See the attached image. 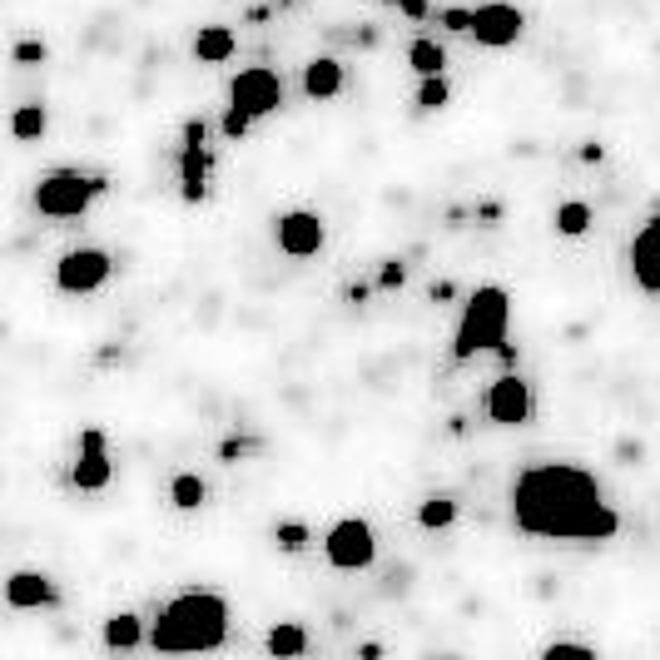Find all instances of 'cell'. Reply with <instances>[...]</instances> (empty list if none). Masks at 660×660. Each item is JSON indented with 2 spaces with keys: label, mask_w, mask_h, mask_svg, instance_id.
Segmentation results:
<instances>
[{
  "label": "cell",
  "mask_w": 660,
  "mask_h": 660,
  "mask_svg": "<svg viewBox=\"0 0 660 660\" xmlns=\"http://www.w3.org/2000/svg\"><path fill=\"white\" fill-rule=\"evenodd\" d=\"M110 477H115V467H110V442H105L100 427H85V432H80V447H75V462H70V482H75L80 492H105Z\"/></svg>",
  "instance_id": "cell-11"
},
{
  "label": "cell",
  "mask_w": 660,
  "mask_h": 660,
  "mask_svg": "<svg viewBox=\"0 0 660 660\" xmlns=\"http://www.w3.org/2000/svg\"><path fill=\"white\" fill-rule=\"evenodd\" d=\"M254 125H259V120H254V115H244L239 105H229V110H224V120H219V130H224V139H229V144H239V139L254 130Z\"/></svg>",
  "instance_id": "cell-27"
},
{
  "label": "cell",
  "mask_w": 660,
  "mask_h": 660,
  "mask_svg": "<svg viewBox=\"0 0 660 660\" xmlns=\"http://www.w3.org/2000/svg\"><path fill=\"white\" fill-rule=\"evenodd\" d=\"M264 646L273 656H303V651H308V631H303L298 621H278V626L264 636Z\"/></svg>",
  "instance_id": "cell-22"
},
{
  "label": "cell",
  "mask_w": 660,
  "mask_h": 660,
  "mask_svg": "<svg viewBox=\"0 0 660 660\" xmlns=\"http://www.w3.org/2000/svg\"><path fill=\"white\" fill-rule=\"evenodd\" d=\"M397 10H402L407 20H427V15H432V5H427V0H397Z\"/></svg>",
  "instance_id": "cell-33"
},
{
  "label": "cell",
  "mask_w": 660,
  "mask_h": 660,
  "mask_svg": "<svg viewBox=\"0 0 660 660\" xmlns=\"http://www.w3.org/2000/svg\"><path fill=\"white\" fill-rule=\"evenodd\" d=\"M234 50H239V35L229 25H199V35H194L199 65H224V60H234Z\"/></svg>",
  "instance_id": "cell-16"
},
{
  "label": "cell",
  "mask_w": 660,
  "mask_h": 660,
  "mask_svg": "<svg viewBox=\"0 0 660 660\" xmlns=\"http://www.w3.org/2000/svg\"><path fill=\"white\" fill-rule=\"evenodd\" d=\"M229 105H239V110L254 115V120H268V115L283 105V80H278L268 65H249V70L234 75V85H229Z\"/></svg>",
  "instance_id": "cell-9"
},
{
  "label": "cell",
  "mask_w": 660,
  "mask_h": 660,
  "mask_svg": "<svg viewBox=\"0 0 660 660\" xmlns=\"http://www.w3.org/2000/svg\"><path fill=\"white\" fill-rule=\"evenodd\" d=\"M522 30H527V15H522L517 5H507V0L477 5V15H472V40L487 45V50H507V45H517Z\"/></svg>",
  "instance_id": "cell-12"
},
{
  "label": "cell",
  "mask_w": 660,
  "mask_h": 660,
  "mask_svg": "<svg viewBox=\"0 0 660 660\" xmlns=\"http://www.w3.org/2000/svg\"><path fill=\"white\" fill-rule=\"evenodd\" d=\"M323 556H328L333 571H368L378 561V536L363 517H343L323 536Z\"/></svg>",
  "instance_id": "cell-5"
},
{
  "label": "cell",
  "mask_w": 660,
  "mask_h": 660,
  "mask_svg": "<svg viewBox=\"0 0 660 660\" xmlns=\"http://www.w3.org/2000/svg\"><path fill=\"white\" fill-rule=\"evenodd\" d=\"M110 189L105 174H85V169H50L40 184H35V209L45 219H80L100 194Z\"/></svg>",
  "instance_id": "cell-4"
},
{
  "label": "cell",
  "mask_w": 660,
  "mask_h": 660,
  "mask_svg": "<svg viewBox=\"0 0 660 660\" xmlns=\"http://www.w3.org/2000/svg\"><path fill=\"white\" fill-rule=\"evenodd\" d=\"M457 522V497L452 492H432L417 502V527L422 531H447Z\"/></svg>",
  "instance_id": "cell-17"
},
{
  "label": "cell",
  "mask_w": 660,
  "mask_h": 660,
  "mask_svg": "<svg viewBox=\"0 0 660 660\" xmlns=\"http://www.w3.org/2000/svg\"><path fill=\"white\" fill-rule=\"evenodd\" d=\"M229 641V601L219 591H184L159 606L149 646L154 651H219Z\"/></svg>",
  "instance_id": "cell-2"
},
{
  "label": "cell",
  "mask_w": 660,
  "mask_h": 660,
  "mask_svg": "<svg viewBox=\"0 0 660 660\" xmlns=\"http://www.w3.org/2000/svg\"><path fill=\"white\" fill-rule=\"evenodd\" d=\"M110 273H115L110 249L85 244V249L60 254V264H55V283H60V293H95V288H105V283H110Z\"/></svg>",
  "instance_id": "cell-7"
},
{
  "label": "cell",
  "mask_w": 660,
  "mask_h": 660,
  "mask_svg": "<svg viewBox=\"0 0 660 660\" xmlns=\"http://www.w3.org/2000/svg\"><path fill=\"white\" fill-rule=\"evenodd\" d=\"M303 95L308 100H338L343 95V60H333V55H313L308 65H303Z\"/></svg>",
  "instance_id": "cell-15"
},
{
  "label": "cell",
  "mask_w": 660,
  "mask_h": 660,
  "mask_svg": "<svg viewBox=\"0 0 660 660\" xmlns=\"http://www.w3.org/2000/svg\"><path fill=\"white\" fill-rule=\"evenodd\" d=\"M273 239L288 259H313L328 244V219L313 214V209H288V214L273 219Z\"/></svg>",
  "instance_id": "cell-8"
},
{
  "label": "cell",
  "mask_w": 660,
  "mask_h": 660,
  "mask_svg": "<svg viewBox=\"0 0 660 660\" xmlns=\"http://www.w3.org/2000/svg\"><path fill=\"white\" fill-rule=\"evenodd\" d=\"M407 283V268H402V259H388V264L378 268V288L383 293H393V288H402Z\"/></svg>",
  "instance_id": "cell-30"
},
{
  "label": "cell",
  "mask_w": 660,
  "mask_h": 660,
  "mask_svg": "<svg viewBox=\"0 0 660 660\" xmlns=\"http://www.w3.org/2000/svg\"><path fill=\"white\" fill-rule=\"evenodd\" d=\"M407 65H412L417 75H442V70H447V50H442L437 40L417 35V40L407 45Z\"/></svg>",
  "instance_id": "cell-21"
},
{
  "label": "cell",
  "mask_w": 660,
  "mask_h": 660,
  "mask_svg": "<svg viewBox=\"0 0 660 660\" xmlns=\"http://www.w3.org/2000/svg\"><path fill=\"white\" fill-rule=\"evenodd\" d=\"M512 522L541 541L606 546L621 536V512L606 502L601 482L576 462H536L512 482Z\"/></svg>",
  "instance_id": "cell-1"
},
{
  "label": "cell",
  "mask_w": 660,
  "mask_h": 660,
  "mask_svg": "<svg viewBox=\"0 0 660 660\" xmlns=\"http://www.w3.org/2000/svg\"><path fill=\"white\" fill-rule=\"evenodd\" d=\"M427 298H432V303H452V298H457V283H452V278H437V283L427 288Z\"/></svg>",
  "instance_id": "cell-32"
},
{
  "label": "cell",
  "mask_w": 660,
  "mask_h": 660,
  "mask_svg": "<svg viewBox=\"0 0 660 660\" xmlns=\"http://www.w3.org/2000/svg\"><path fill=\"white\" fill-rule=\"evenodd\" d=\"M551 224H556V234H561V239H581V234L596 224V214H591V204H586V199H566V204H556Z\"/></svg>",
  "instance_id": "cell-18"
},
{
  "label": "cell",
  "mask_w": 660,
  "mask_h": 660,
  "mask_svg": "<svg viewBox=\"0 0 660 660\" xmlns=\"http://www.w3.org/2000/svg\"><path fill=\"white\" fill-rule=\"evenodd\" d=\"M273 541H278V551L298 556V551H308L313 531H308V522H273Z\"/></svg>",
  "instance_id": "cell-25"
},
{
  "label": "cell",
  "mask_w": 660,
  "mask_h": 660,
  "mask_svg": "<svg viewBox=\"0 0 660 660\" xmlns=\"http://www.w3.org/2000/svg\"><path fill=\"white\" fill-rule=\"evenodd\" d=\"M5 601H10L15 611H35V606H55L60 591H55V581H50L45 571H10Z\"/></svg>",
  "instance_id": "cell-14"
},
{
  "label": "cell",
  "mask_w": 660,
  "mask_h": 660,
  "mask_svg": "<svg viewBox=\"0 0 660 660\" xmlns=\"http://www.w3.org/2000/svg\"><path fill=\"white\" fill-rule=\"evenodd\" d=\"M472 15L477 10H467V5H442L437 10V25H447L452 35H472Z\"/></svg>",
  "instance_id": "cell-28"
},
{
  "label": "cell",
  "mask_w": 660,
  "mask_h": 660,
  "mask_svg": "<svg viewBox=\"0 0 660 660\" xmlns=\"http://www.w3.org/2000/svg\"><path fill=\"white\" fill-rule=\"evenodd\" d=\"M254 452H264L259 437H224V442H219V462H224V467H234V462H244V457H254Z\"/></svg>",
  "instance_id": "cell-26"
},
{
  "label": "cell",
  "mask_w": 660,
  "mask_h": 660,
  "mask_svg": "<svg viewBox=\"0 0 660 660\" xmlns=\"http://www.w3.org/2000/svg\"><path fill=\"white\" fill-rule=\"evenodd\" d=\"M497 358H502V368H517V358H522V353H517L512 343H502V348H497Z\"/></svg>",
  "instance_id": "cell-36"
},
{
  "label": "cell",
  "mask_w": 660,
  "mask_h": 660,
  "mask_svg": "<svg viewBox=\"0 0 660 660\" xmlns=\"http://www.w3.org/2000/svg\"><path fill=\"white\" fill-rule=\"evenodd\" d=\"M368 293H373V288H368V283H353V288H348V303H363V298H368Z\"/></svg>",
  "instance_id": "cell-37"
},
{
  "label": "cell",
  "mask_w": 660,
  "mask_h": 660,
  "mask_svg": "<svg viewBox=\"0 0 660 660\" xmlns=\"http://www.w3.org/2000/svg\"><path fill=\"white\" fill-rule=\"evenodd\" d=\"M169 502H174L179 512H199V507L209 502L204 477H199V472H174V482H169Z\"/></svg>",
  "instance_id": "cell-20"
},
{
  "label": "cell",
  "mask_w": 660,
  "mask_h": 660,
  "mask_svg": "<svg viewBox=\"0 0 660 660\" xmlns=\"http://www.w3.org/2000/svg\"><path fill=\"white\" fill-rule=\"evenodd\" d=\"M144 641V621L134 616V611H115L110 621H105V646L110 651H134Z\"/></svg>",
  "instance_id": "cell-19"
},
{
  "label": "cell",
  "mask_w": 660,
  "mask_h": 660,
  "mask_svg": "<svg viewBox=\"0 0 660 660\" xmlns=\"http://www.w3.org/2000/svg\"><path fill=\"white\" fill-rule=\"evenodd\" d=\"M452 105V85H447V75H422V85H417V110H447Z\"/></svg>",
  "instance_id": "cell-24"
},
{
  "label": "cell",
  "mask_w": 660,
  "mask_h": 660,
  "mask_svg": "<svg viewBox=\"0 0 660 660\" xmlns=\"http://www.w3.org/2000/svg\"><path fill=\"white\" fill-rule=\"evenodd\" d=\"M383 5H397V0H383Z\"/></svg>",
  "instance_id": "cell-38"
},
{
  "label": "cell",
  "mask_w": 660,
  "mask_h": 660,
  "mask_svg": "<svg viewBox=\"0 0 660 660\" xmlns=\"http://www.w3.org/2000/svg\"><path fill=\"white\" fill-rule=\"evenodd\" d=\"M482 407H487V417L497 422V427H527L531 422V383L517 373V368H507L492 388H487V397H482Z\"/></svg>",
  "instance_id": "cell-10"
},
{
  "label": "cell",
  "mask_w": 660,
  "mask_h": 660,
  "mask_svg": "<svg viewBox=\"0 0 660 660\" xmlns=\"http://www.w3.org/2000/svg\"><path fill=\"white\" fill-rule=\"evenodd\" d=\"M601 159H606V144H596V139L581 144V164H601Z\"/></svg>",
  "instance_id": "cell-34"
},
{
  "label": "cell",
  "mask_w": 660,
  "mask_h": 660,
  "mask_svg": "<svg viewBox=\"0 0 660 660\" xmlns=\"http://www.w3.org/2000/svg\"><path fill=\"white\" fill-rule=\"evenodd\" d=\"M631 278L641 293L660 298V214L641 224V234L631 239Z\"/></svg>",
  "instance_id": "cell-13"
},
{
  "label": "cell",
  "mask_w": 660,
  "mask_h": 660,
  "mask_svg": "<svg viewBox=\"0 0 660 660\" xmlns=\"http://www.w3.org/2000/svg\"><path fill=\"white\" fill-rule=\"evenodd\" d=\"M472 214H477L482 224H497V219H502V204H477Z\"/></svg>",
  "instance_id": "cell-35"
},
{
  "label": "cell",
  "mask_w": 660,
  "mask_h": 660,
  "mask_svg": "<svg viewBox=\"0 0 660 660\" xmlns=\"http://www.w3.org/2000/svg\"><path fill=\"white\" fill-rule=\"evenodd\" d=\"M45 130H50L45 105H20V110L10 115V134H15V139H40Z\"/></svg>",
  "instance_id": "cell-23"
},
{
  "label": "cell",
  "mask_w": 660,
  "mask_h": 660,
  "mask_svg": "<svg viewBox=\"0 0 660 660\" xmlns=\"http://www.w3.org/2000/svg\"><path fill=\"white\" fill-rule=\"evenodd\" d=\"M507 323H512V293L502 283H482L462 308V323L452 338V363H467L477 353H497L507 343Z\"/></svg>",
  "instance_id": "cell-3"
},
{
  "label": "cell",
  "mask_w": 660,
  "mask_h": 660,
  "mask_svg": "<svg viewBox=\"0 0 660 660\" xmlns=\"http://www.w3.org/2000/svg\"><path fill=\"white\" fill-rule=\"evenodd\" d=\"M179 194H184V204H204V194H209V125L204 120H184Z\"/></svg>",
  "instance_id": "cell-6"
},
{
  "label": "cell",
  "mask_w": 660,
  "mask_h": 660,
  "mask_svg": "<svg viewBox=\"0 0 660 660\" xmlns=\"http://www.w3.org/2000/svg\"><path fill=\"white\" fill-rule=\"evenodd\" d=\"M546 656H596V646H586V641H546Z\"/></svg>",
  "instance_id": "cell-31"
},
{
  "label": "cell",
  "mask_w": 660,
  "mask_h": 660,
  "mask_svg": "<svg viewBox=\"0 0 660 660\" xmlns=\"http://www.w3.org/2000/svg\"><path fill=\"white\" fill-rule=\"evenodd\" d=\"M10 60H15V65H45V60H50V45H45V40H20V45L10 50Z\"/></svg>",
  "instance_id": "cell-29"
}]
</instances>
